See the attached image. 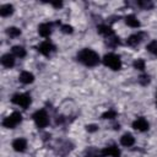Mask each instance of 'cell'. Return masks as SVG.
<instances>
[{"label": "cell", "mask_w": 157, "mask_h": 157, "mask_svg": "<svg viewBox=\"0 0 157 157\" xmlns=\"http://www.w3.org/2000/svg\"><path fill=\"white\" fill-rule=\"evenodd\" d=\"M77 60L80 63H82L83 65L90 66V67H93V66L98 65L99 61H101L99 55L94 50L88 49V48H85V49H82L77 53Z\"/></svg>", "instance_id": "6da1fadb"}, {"label": "cell", "mask_w": 157, "mask_h": 157, "mask_svg": "<svg viewBox=\"0 0 157 157\" xmlns=\"http://www.w3.org/2000/svg\"><path fill=\"white\" fill-rule=\"evenodd\" d=\"M102 61H103V64H104L105 66H108L109 69H112V70H114V71L121 69V60H120V58H119L117 54H114V53H108V54H105V55L103 56Z\"/></svg>", "instance_id": "7a4b0ae2"}, {"label": "cell", "mask_w": 157, "mask_h": 157, "mask_svg": "<svg viewBox=\"0 0 157 157\" xmlns=\"http://www.w3.org/2000/svg\"><path fill=\"white\" fill-rule=\"evenodd\" d=\"M22 120V115L18 112H13L12 114H10L9 117H6L2 120V126L7 128V129H13L17 124H20Z\"/></svg>", "instance_id": "3957f363"}, {"label": "cell", "mask_w": 157, "mask_h": 157, "mask_svg": "<svg viewBox=\"0 0 157 157\" xmlns=\"http://www.w3.org/2000/svg\"><path fill=\"white\" fill-rule=\"evenodd\" d=\"M11 102L13 103V104H16V105H20V107H22V108H27L29 104H31V97H29V94H27V93H16V94H13L12 96V98H11Z\"/></svg>", "instance_id": "277c9868"}, {"label": "cell", "mask_w": 157, "mask_h": 157, "mask_svg": "<svg viewBox=\"0 0 157 157\" xmlns=\"http://www.w3.org/2000/svg\"><path fill=\"white\" fill-rule=\"evenodd\" d=\"M33 120L38 128H45L49 124V117L44 109H39L33 114Z\"/></svg>", "instance_id": "5b68a950"}, {"label": "cell", "mask_w": 157, "mask_h": 157, "mask_svg": "<svg viewBox=\"0 0 157 157\" xmlns=\"http://www.w3.org/2000/svg\"><path fill=\"white\" fill-rule=\"evenodd\" d=\"M37 50H38L40 54H43V55L48 56L52 52H54V50H55V47H54L49 40H45V42L40 43V44L37 47Z\"/></svg>", "instance_id": "8992f818"}, {"label": "cell", "mask_w": 157, "mask_h": 157, "mask_svg": "<svg viewBox=\"0 0 157 157\" xmlns=\"http://www.w3.org/2000/svg\"><path fill=\"white\" fill-rule=\"evenodd\" d=\"M132 128H134L135 130H137V131L144 132V131H147V130H148V123H147V120H146L144 117H140V118H137V119L132 123Z\"/></svg>", "instance_id": "52a82bcc"}, {"label": "cell", "mask_w": 157, "mask_h": 157, "mask_svg": "<svg viewBox=\"0 0 157 157\" xmlns=\"http://www.w3.org/2000/svg\"><path fill=\"white\" fill-rule=\"evenodd\" d=\"M102 153H103L104 156H109V157H120V150L118 148L117 145L107 146L105 148H103Z\"/></svg>", "instance_id": "ba28073f"}, {"label": "cell", "mask_w": 157, "mask_h": 157, "mask_svg": "<svg viewBox=\"0 0 157 157\" xmlns=\"http://www.w3.org/2000/svg\"><path fill=\"white\" fill-rule=\"evenodd\" d=\"M26 147H27V141L22 137H18L12 141V148L16 152H23L26 150Z\"/></svg>", "instance_id": "9c48e42d"}, {"label": "cell", "mask_w": 157, "mask_h": 157, "mask_svg": "<svg viewBox=\"0 0 157 157\" xmlns=\"http://www.w3.org/2000/svg\"><path fill=\"white\" fill-rule=\"evenodd\" d=\"M97 29H98V33L102 34V36H104L107 39L114 36V31L112 29V27H109L107 25H101V26L97 27Z\"/></svg>", "instance_id": "30bf717a"}, {"label": "cell", "mask_w": 157, "mask_h": 157, "mask_svg": "<svg viewBox=\"0 0 157 157\" xmlns=\"http://www.w3.org/2000/svg\"><path fill=\"white\" fill-rule=\"evenodd\" d=\"M38 33H39V36H42L44 38L49 37L50 33H52V25L50 23H42V25H39L38 26Z\"/></svg>", "instance_id": "8fae6325"}, {"label": "cell", "mask_w": 157, "mask_h": 157, "mask_svg": "<svg viewBox=\"0 0 157 157\" xmlns=\"http://www.w3.org/2000/svg\"><path fill=\"white\" fill-rule=\"evenodd\" d=\"M142 40V33H136V34H131L128 39H126V44L130 47H136L137 44H140Z\"/></svg>", "instance_id": "7c38bea8"}, {"label": "cell", "mask_w": 157, "mask_h": 157, "mask_svg": "<svg viewBox=\"0 0 157 157\" xmlns=\"http://www.w3.org/2000/svg\"><path fill=\"white\" fill-rule=\"evenodd\" d=\"M1 64L5 66V67H12L15 65V56L12 54H4L1 56Z\"/></svg>", "instance_id": "4fadbf2b"}, {"label": "cell", "mask_w": 157, "mask_h": 157, "mask_svg": "<svg viewBox=\"0 0 157 157\" xmlns=\"http://www.w3.org/2000/svg\"><path fill=\"white\" fill-rule=\"evenodd\" d=\"M20 81L25 85H28V83H32L34 81V75L29 71H22L21 75H20Z\"/></svg>", "instance_id": "5bb4252c"}, {"label": "cell", "mask_w": 157, "mask_h": 157, "mask_svg": "<svg viewBox=\"0 0 157 157\" xmlns=\"http://www.w3.org/2000/svg\"><path fill=\"white\" fill-rule=\"evenodd\" d=\"M120 144H121L123 146H125V147L132 146V145L135 144V137H134L131 134L126 132V134H124V135L120 137Z\"/></svg>", "instance_id": "9a60e30c"}, {"label": "cell", "mask_w": 157, "mask_h": 157, "mask_svg": "<svg viewBox=\"0 0 157 157\" xmlns=\"http://www.w3.org/2000/svg\"><path fill=\"white\" fill-rule=\"evenodd\" d=\"M125 23L130 27H134V28H137L140 27V21L134 16V15H128L125 16Z\"/></svg>", "instance_id": "2e32d148"}, {"label": "cell", "mask_w": 157, "mask_h": 157, "mask_svg": "<svg viewBox=\"0 0 157 157\" xmlns=\"http://www.w3.org/2000/svg\"><path fill=\"white\" fill-rule=\"evenodd\" d=\"M13 12V6L10 5V4H5L0 7V15L2 17H6V16H10L11 13Z\"/></svg>", "instance_id": "e0dca14e"}, {"label": "cell", "mask_w": 157, "mask_h": 157, "mask_svg": "<svg viewBox=\"0 0 157 157\" xmlns=\"http://www.w3.org/2000/svg\"><path fill=\"white\" fill-rule=\"evenodd\" d=\"M11 50H12V55L16 58H23L26 55V50L21 45H15V47H12Z\"/></svg>", "instance_id": "ac0fdd59"}, {"label": "cell", "mask_w": 157, "mask_h": 157, "mask_svg": "<svg viewBox=\"0 0 157 157\" xmlns=\"http://www.w3.org/2000/svg\"><path fill=\"white\" fill-rule=\"evenodd\" d=\"M6 33H7V36L15 38V37H18V36L21 34V29L17 28V27H9V28L6 29Z\"/></svg>", "instance_id": "d6986e66"}, {"label": "cell", "mask_w": 157, "mask_h": 157, "mask_svg": "<svg viewBox=\"0 0 157 157\" xmlns=\"http://www.w3.org/2000/svg\"><path fill=\"white\" fill-rule=\"evenodd\" d=\"M134 67L137 70H145V60L144 59H136L134 61Z\"/></svg>", "instance_id": "ffe728a7"}, {"label": "cell", "mask_w": 157, "mask_h": 157, "mask_svg": "<svg viewBox=\"0 0 157 157\" xmlns=\"http://www.w3.org/2000/svg\"><path fill=\"white\" fill-rule=\"evenodd\" d=\"M115 117H117V112L113 110V109H109V110H107L105 113L102 114V118L103 119H114Z\"/></svg>", "instance_id": "44dd1931"}, {"label": "cell", "mask_w": 157, "mask_h": 157, "mask_svg": "<svg viewBox=\"0 0 157 157\" xmlns=\"http://www.w3.org/2000/svg\"><path fill=\"white\" fill-rule=\"evenodd\" d=\"M139 82H140L141 85H147V83L150 82V77H148L147 75H141V76L139 77Z\"/></svg>", "instance_id": "7402d4cb"}, {"label": "cell", "mask_w": 157, "mask_h": 157, "mask_svg": "<svg viewBox=\"0 0 157 157\" xmlns=\"http://www.w3.org/2000/svg\"><path fill=\"white\" fill-rule=\"evenodd\" d=\"M61 31L64 32V33H66V34H69V33H72V27L71 26H69V25H63L61 26Z\"/></svg>", "instance_id": "603a6c76"}, {"label": "cell", "mask_w": 157, "mask_h": 157, "mask_svg": "<svg viewBox=\"0 0 157 157\" xmlns=\"http://www.w3.org/2000/svg\"><path fill=\"white\" fill-rule=\"evenodd\" d=\"M86 130H87L88 132H94V131H97V130H98V125H96V124L86 125Z\"/></svg>", "instance_id": "cb8c5ba5"}, {"label": "cell", "mask_w": 157, "mask_h": 157, "mask_svg": "<svg viewBox=\"0 0 157 157\" xmlns=\"http://www.w3.org/2000/svg\"><path fill=\"white\" fill-rule=\"evenodd\" d=\"M52 5H53L54 7H61V6H63V2H61V1H56V2H52Z\"/></svg>", "instance_id": "d4e9b609"}, {"label": "cell", "mask_w": 157, "mask_h": 157, "mask_svg": "<svg viewBox=\"0 0 157 157\" xmlns=\"http://www.w3.org/2000/svg\"><path fill=\"white\" fill-rule=\"evenodd\" d=\"M155 55H157V50H156V52H155Z\"/></svg>", "instance_id": "484cf974"}, {"label": "cell", "mask_w": 157, "mask_h": 157, "mask_svg": "<svg viewBox=\"0 0 157 157\" xmlns=\"http://www.w3.org/2000/svg\"><path fill=\"white\" fill-rule=\"evenodd\" d=\"M156 107H157V99H156Z\"/></svg>", "instance_id": "4316f807"}, {"label": "cell", "mask_w": 157, "mask_h": 157, "mask_svg": "<svg viewBox=\"0 0 157 157\" xmlns=\"http://www.w3.org/2000/svg\"><path fill=\"white\" fill-rule=\"evenodd\" d=\"M97 157H103V156H97Z\"/></svg>", "instance_id": "83f0119b"}]
</instances>
